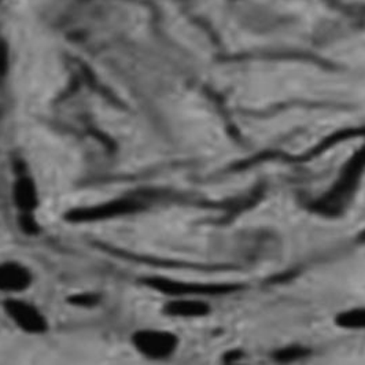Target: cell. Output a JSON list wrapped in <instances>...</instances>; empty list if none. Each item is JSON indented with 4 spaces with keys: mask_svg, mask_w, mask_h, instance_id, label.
<instances>
[{
    "mask_svg": "<svg viewBox=\"0 0 365 365\" xmlns=\"http://www.w3.org/2000/svg\"><path fill=\"white\" fill-rule=\"evenodd\" d=\"M138 210L139 205L133 200H111L73 209L66 215V220L77 224H92L129 216Z\"/></svg>",
    "mask_w": 365,
    "mask_h": 365,
    "instance_id": "3957f363",
    "label": "cell"
},
{
    "mask_svg": "<svg viewBox=\"0 0 365 365\" xmlns=\"http://www.w3.org/2000/svg\"><path fill=\"white\" fill-rule=\"evenodd\" d=\"M222 365H247L246 356H245L243 351L234 349V350L224 354Z\"/></svg>",
    "mask_w": 365,
    "mask_h": 365,
    "instance_id": "8fae6325",
    "label": "cell"
},
{
    "mask_svg": "<svg viewBox=\"0 0 365 365\" xmlns=\"http://www.w3.org/2000/svg\"><path fill=\"white\" fill-rule=\"evenodd\" d=\"M147 286L155 292L165 294L168 297H216L221 294L234 292L235 286L221 284V283H197V282H184L170 277H150Z\"/></svg>",
    "mask_w": 365,
    "mask_h": 365,
    "instance_id": "7a4b0ae2",
    "label": "cell"
},
{
    "mask_svg": "<svg viewBox=\"0 0 365 365\" xmlns=\"http://www.w3.org/2000/svg\"><path fill=\"white\" fill-rule=\"evenodd\" d=\"M360 239H361L363 242H365V232L364 234H361V237H360Z\"/></svg>",
    "mask_w": 365,
    "mask_h": 365,
    "instance_id": "4fadbf2b",
    "label": "cell"
},
{
    "mask_svg": "<svg viewBox=\"0 0 365 365\" xmlns=\"http://www.w3.org/2000/svg\"><path fill=\"white\" fill-rule=\"evenodd\" d=\"M98 301L99 299L96 298V295L91 292H80L71 298V302L80 308H91L95 304H98Z\"/></svg>",
    "mask_w": 365,
    "mask_h": 365,
    "instance_id": "30bf717a",
    "label": "cell"
},
{
    "mask_svg": "<svg viewBox=\"0 0 365 365\" xmlns=\"http://www.w3.org/2000/svg\"><path fill=\"white\" fill-rule=\"evenodd\" d=\"M132 345L147 360L165 361L176 354L180 339L169 329H143L132 335Z\"/></svg>",
    "mask_w": 365,
    "mask_h": 365,
    "instance_id": "6da1fadb",
    "label": "cell"
},
{
    "mask_svg": "<svg viewBox=\"0 0 365 365\" xmlns=\"http://www.w3.org/2000/svg\"><path fill=\"white\" fill-rule=\"evenodd\" d=\"M34 282V274L28 267L17 261L0 262V292L16 297L26 292Z\"/></svg>",
    "mask_w": 365,
    "mask_h": 365,
    "instance_id": "5b68a950",
    "label": "cell"
},
{
    "mask_svg": "<svg viewBox=\"0 0 365 365\" xmlns=\"http://www.w3.org/2000/svg\"><path fill=\"white\" fill-rule=\"evenodd\" d=\"M212 311L210 304L198 297H170L164 307V312L169 317L179 320L205 319Z\"/></svg>",
    "mask_w": 365,
    "mask_h": 365,
    "instance_id": "8992f818",
    "label": "cell"
},
{
    "mask_svg": "<svg viewBox=\"0 0 365 365\" xmlns=\"http://www.w3.org/2000/svg\"><path fill=\"white\" fill-rule=\"evenodd\" d=\"M4 313L17 329L26 334L38 335L44 334L48 329V320L46 314L35 304L17 297H10L6 301Z\"/></svg>",
    "mask_w": 365,
    "mask_h": 365,
    "instance_id": "277c9868",
    "label": "cell"
},
{
    "mask_svg": "<svg viewBox=\"0 0 365 365\" xmlns=\"http://www.w3.org/2000/svg\"><path fill=\"white\" fill-rule=\"evenodd\" d=\"M312 354V350L302 344H290L274 349L271 354L274 364L292 365L304 361Z\"/></svg>",
    "mask_w": 365,
    "mask_h": 365,
    "instance_id": "9c48e42d",
    "label": "cell"
},
{
    "mask_svg": "<svg viewBox=\"0 0 365 365\" xmlns=\"http://www.w3.org/2000/svg\"><path fill=\"white\" fill-rule=\"evenodd\" d=\"M13 200L21 215L35 213L38 206V191L35 182L26 176L19 178L13 187Z\"/></svg>",
    "mask_w": 365,
    "mask_h": 365,
    "instance_id": "52a82bcc",
    "label": "cell"
},
{
    "mask_svg": "<svg viewBox=\"0 0 365 365\" xmlns=\"http://www.w3.org/2000/svg\"><path fill=\"white\" fill-rule=\"evenodd\" d=\"M336 329L349 332L365 331V305H356L341 309L334 316Z\"/></svg>",
    "mask_w": 365,
    "mask_h": 365,
    "instance_id": "ba28073f",
    "label": "cell"
},
{
    "mask_svg": "<svg viewBox=\"0 0 365 365\" xmlns=\"http://www.w3.org/2000/svg\"><path fill=\"white\" fill-rule=\"evenodd\" d=\"M9 69V48L4 41L0 40V77H3Z\"/></svg>",
    "mask_w": 365,
    "mask_h": 365,
    "instance_id": "7c38bea8",
    "label": "cell"
}]
</instances>
